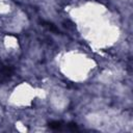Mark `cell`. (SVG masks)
Returning a JSON list of instances; mask_svg holds the SVG:
<instances>
[{"label":"cell","mask_w":133,"mask_h":133,"mask_svg":"<svg viewBox=\"0 0 133 133\" xmlns=\"http://www.w3.org/2000/svg\"><path fill=\"white\" fill-rule=\"evenodd\" d=\"M3 47L5 48V50L11 52V51H16L19 48V39L14 35V34H7L3 37Z\"/></svg>","instance_id":"obj_4"},{"label":"cell","mask_w":133,"mask_h":133,"mask_svg":"<svg viewBox=\"0 0 133 133\" xmlns=\"http://www.w3.org/2000/svg\"><path fill=\"white\" fill-rule=\"evenodd\" d=\"M50 104L53 109L57 111H62L69 105V98L61 91H53L50 96Z\"/></svg>","instance_id":"obj_3"},{"label":"cell","mask_w":133,"mask_h":133,"mask_svg":"<svg viewBox=\"0 0 133 133\" xmlns=\"http://www.w3.org/2000/svg\"><path fill=\"white\" fill-rule=\"evenodd\" d=\"M12 11V4L8 0H0V16L5 17Z\"/></svg>","instance_id":"obj_6"},{"label":"cell","mask_w":133,"mask_h":133,"mask_svg":"<svg viewBox=\"0 0 133 133\" xmlns=\"http://www.w3.org/2000/svg\"><path fill=\"white\" fill-rule=\"evenodd\" d=\"M36 99L35 87L30 83L22 82L14 87V89L8 94L7 101L16 107H26L29 106L33 100Z\"/></svg>","instance_id":"obj_2"},{"label":"cell","mask_w":133,"mask_h":133,"mask_svg":"<svg viewBox=\"0 0 133 133\" xmlns=\"http://www.w3.org/2000/svg\"><path fill=\"white\" fill-rule=\"evenodd\" d=\"M95 61L82 53H68L61 62V70L65 76L74 81L85 80L95 69Z\"/></svg>","instance_id":"obj_1"},{"label":"cell","mask_w":133,"mask_h":133,"mask_svg":"<svg viewBox=\"0 0 133 133\" xmlns=\"http://www.w3.org/2000/svg\"><path fill=\"white\" fill-rule=\"evenodd\" d=\"M16 128H17L18 131H21V132L27 130V129H26V126H25L24 124H22L21 122H17V123H16Z\"/></svg>","instance_id":"obj_7"},{"label":"cell","mask_w":133,"mask_h":133,"mask_svg":"<svg viewBox=\"0 0 133 133\" xmlns=\"http://www.w3.org/2000/svg\"><path fill=\"white\" fill-rule=\"evenodd\" d=\"M86 119H87V123L92 127H101L105 125V116L99 112L89 113L86 116Z\"/></svg>","instance_id":"obj_5"}]
</instances>
